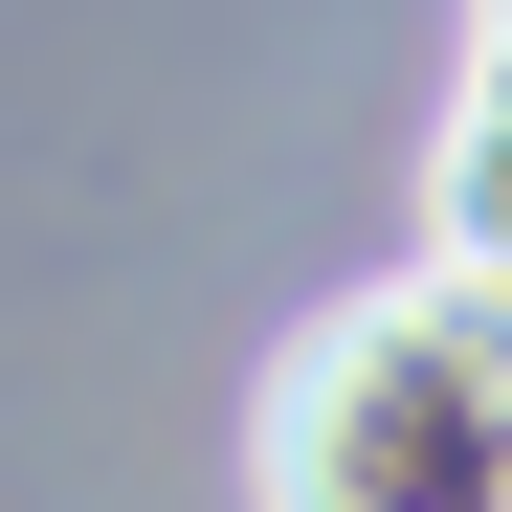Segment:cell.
Here are the masks:
<instances>
[{"label":"cell","mask_w":512,"mask_h":512,"mask_svg":"<svg viewBox=\"0 0 512 512\" xmlns=\"http://www.w3.org/2000/svg\"><path fill=\"white\" fill-rule=\"evenodd\" d=\"M268 512H512V290L423 245L401 290H334L245 401Z\"/></svg>","instance_id":"1"},{"label":"cell","mask_w":512,"mask_h":512,"mask_svg":"<svg viewBox=\"0 0 512 512\" xmlns=\"http://www.w3.org/2000/svg\"><path fill=\"white\" fill-rule=\"evenodd\" d=\"M423 245L512 290V45H468V90H446V134H423Z\"/></svg>","instance_id":"2"},{"label":"cell","mask_w":512,"mask_h":512,"mask_svg":"<svg viewBox=\"0 0 512 512\" xmlns=\"http://www.w3.org/2000/svg\"><path fill=\"white\" fill-rule=\"evenodd\" d=\"M468 45H512V0H490V23H468Z\"/></svg>","instance_id":"3"}]
</instances>
